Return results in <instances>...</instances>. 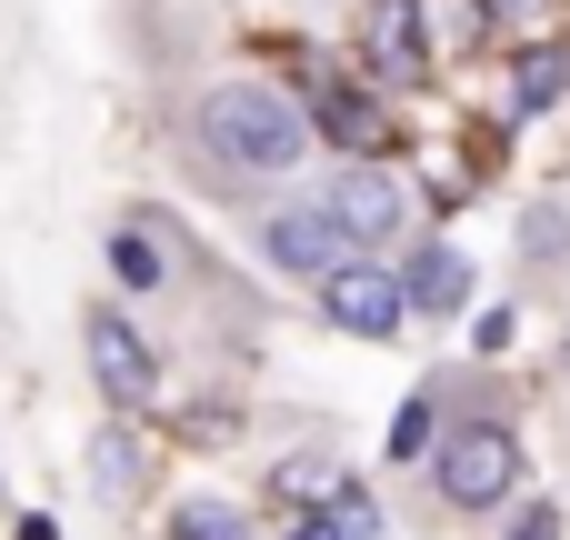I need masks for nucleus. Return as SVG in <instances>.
I'll return each mask as SVG.
<instances>
[{
	"label": "nucleus",
	"instance_id": "obj_16",
	"mask_svg": "<svg viewBox=\"0 0 570 540\" xmlns=\"http://www.w3.org/2000/svg\"><path fill=\"white\" fill-rule=\"evenodd\" d=\"M281 491H291V501H311V491H341V471L311 451V461H281Z\"/></svg>",
	"mask_w": 570,
	"mask_h": 540
},
{
	"label": "nucleus",
	"instance_id": "obj_6",
	"mask_svg": "<svg viewBox=\"0 0 570 540\" xmlns=\"http://www.w3.org/2000/svg\"><path fill=\"white\" fill-rule=\"evenodd\" d=\"M321 210L351 230V251H391L401 240V220H411V190L391 180V170H371V160H351L331 190H321Z\"/></svg>",
	"mask_w": 570,
	"mask_h": 540
},
{
	"label": "nucleus",
	"instance_id": "obj_1",
	"mask_svg": "<svg viewBox=\"0 0 570 540\" xmlns=\"http://www.w3.org/2000/svg\"><path fill=\"white\" fill-rule=\"evenodd\" d=\"M190 150L220 180H291L311 160V110L291 90H271V80H220L190 110Z\"/></svg>",
	"mask_w": 570,
	"mask_h": 540
},
{
	"label": "nucleus",
	"instance_id": "obj_4",
	"mask_svg": "<svg viewBox=\"0 0 570 540\" xmlns=\"http://www.w3.org/2000/svg\"><path fill=\"white\" fill-rule=\"evenodd\" d=\"M80 351H90V381H100V401H110V411H150V391H160V351H150L110 301H90V311H80Z\"/></svg>",
	"mask_w": 570,
	"mask_h": 540
},
{
	"label": "nucleus",
	"instance_id": "obj_13",
	"mask_svg": "<svg viewBox=\"0 0 570 540\" xmlns=\"http://www.w3.org/2000/svg\"><path fill=\"white\" fill-rule=\"evenodd\" d=\"M90 481H100L110 501H130V491H140V441H130V431H100V441H90Z\"/></svg>",
	"mask_w": 570,
	"mask_h": 540
},
{
	"label": "nucleus",
	"instance_id": "obj_5",
	"mask_svg": "<svg viewBox=\"0 0 570 540\" xmlns=\"http://www.w3.org/2000/svg\"><path fill=\"white\" fill-rule=\"evenodd\" d=\"M321 321H331V331H351V341H391V331L411 321V301H401V271H381L371 251H351V261L321 281Z\"/></svg>",
	"mask_w": 570,
	"mask_h": 540
},
{
	"label": "nucleus",
	"instance_id": "obj_2",
	"mask_svg": "<svg viewBox=\"0 0 570 540\" xmlns=\"http://www.w3.org/2000/svg\"><path fill=\"white\" fill-rule=\"evenodd\" d=\"M521 491V431L501 411H471L431 441V501L441 511H501Z\"/></svg>",
	"mask_w": 570,
	"mask_h": 540
},
{
	"label": "nucleus",
	"instance_id": "obj_10",
	"mask_svg": "<svg viewBox=\"0 0 570 540\" xmlns=\"http://www.w3.org/2000/svg\"><path fill=\"white\" fill-rule=\"evenodd\" d=\"M401 301H411V311H431V321H451V311L471 301V261H461V251H441V240H421V251L401 261Z\"/></svg>",
	"mask_w": 570,
	"mask_h": 540
},
{
	"label": "nucleus",
	"instance_id": "obj_19",
	"mask_svg": "<svg viewBox=\"0 0 570 540\" xmlns=\"http://www.w3.org/2000/svg\"><path fill=\"white\" fill-rule=\"evenodd\" d=\"M20 540H60V531H50V521H40V511H20Z\"/></svg>",
	"mask_w": 570,
	"mask_h": 540
},
{
	"label": "nucleus",
	"instance_id": "obj_9",
	"mask_svg": "<svg viewBox=\"0 0 570 540\" xmlns=\"http://www.w3.org/2000/svg\"><path fill=\"white\" fill-rule=\"evenodd\" d=\"M110 281L130 291V301H150V291H170V230L160 220H110Z\"/></svg>",
	"mask_w": 570,
	"mask_h": 540
},
{
	"label": "nucleus",
	"instance_id": "obj_12",
	"mask_svg": "<svg viewBox=\"0 0 570 540\" xmlns=\"http://www.w3.org/2000/svg\"><path fill=\"white\" fill-rule=\"evenodd\" d=\"M451 421H441V391H411L401 401V421H391V471H411V461H431V441H441Z\"/></svg>",
	"mask_w": 570,
	"mask_h": 540
},
{
	"label": "nucleus",
	"instance_id": "obj_15",
	"mask_svg": "<svg viewBox=\"0 0 570 540\" xmlns=\"http://www.w3.org/2000/svg\"><path fill=\"white\" fill-rule=\"evenodd\" d=\"M331 521H341V540H381V501L341 481V491H331Z\"/></svg>",
	"mask_w": 570,
	"mask_h": 540
},
{
	"label": "nucleus",
	"instance_id": "obj_11",
	"mask_svg": "<svg viewBox=\"0 0 570 540\" xmlns=\"http://www.w3.org/2000/svg\"><path fill=\"white\" fill-rule=\"evenodd\" d=\"M561 90H570V50H521V70H511V120H541Z\"/></svg>",
	"mask_w": 570,
	"mask_h": 540
},
{
	"label": "nucleus",
	"instance_id": "obj_14",
	"mask_svg": "<svg viewBox=\"0 0 570 540\" xmlns=\"http://www.w3.org/2000/svg\"><path fill=\"white\" fill-rule=\"evenodd\" d=\"M160 540H250V521H240L230 501H190V511H180Z\"/></svg>",
	"mask_w": 570,
	"mask_h": 540
},
{
	"label": "nucleus",
	"instance_id": "obj_17",
	"mask_svg": "<svg viewBox=\"0 0 570 540\" xmlns=\"http://www.w3.org/2000/svg\"><path fill=\"white\" fill-rule=\"evenodd\" d=\"M501 540H561V511H551V501H531V511H521Z\"/></svg>",
	"mask_w": 570,
	"mask_h": 540
},
{
	"label": "nucleus",
	"instance_id": "obj_3",
	"mask_svg": "<svg viewBox=\"0 0 570 540\" xmlns=\"http://www.w3.org/2000/svg\"><path fill=\"white\" fill-rule=\"evenodd\" d=\"M250 240H261V261H271L281 281H311V291L351 261V230H341L321 200H281V210H261V230H250Z\"/></svg>",
	"mask_w": 570,
	"mask_h": 540
},
{
	"label": "nucleus",
	"instance_id": "obj_18",
	"mask_svg": "<svg viewBox=\"0 0 570 540\" xmlns=\"http://www.w3.org/2000/svg\"><path fill=\"white\" fill-rule=\"evenodd\" d=\"M281 540H341V521H331V511H311V521H291Z\"/></svg>",
	"mask_w": 570,
	"mask_h": 540
},
{
	"label": "nucleus",
	"instance_id": "obj_7",
	"mask_svg": "<svg viewBox=\"0 0 570 540\" xmlns=\"http://www.w3.org/2000/svg\"><path fill=\"white\" fill-rule=\"evenodd\" d=\"M311 140H331V150H351V160H371L381 140H391V110L371 100V90H341L331 70H311Z\"/></svg>",
	"mask_w": 570,
	"mask_h": 540
},
{
	"label": "nucleus",
	"instance_id": "obj_8",
	"mask_svg": "<svg viewBox=\"0 0 570 540\" xmlns=\"http://www.w3.org/2000/svg\"><path fill=\"white\" fill-rule=\"evenodd\" d=\"M361 60H371V80L411 90V80L431 70V40H421V0H371V10H361Z\"/></svg>",
	"mask_w": 570,
	"mask_h": 540
}]
</instances>
